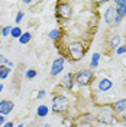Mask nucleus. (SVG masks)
<instances>
[{
	"mask_svg": "<svg viewBox=\"0 0 126 127\" xmlns=\"http://www.w3.org/2000/svg\"><path fill=\"white\" fill-rule=\"evenodd\" d=\"M74 15V3L72 1H58L55 4V16L60 23L68 22Z\"/></svg>",
	"mask_w": 126,
	"mask_h": 127,
	"instance_id": "1",
	"label": "nucleus"
},
{
	"mask_svg": "<svg viewBox=\"0 0 126 127\" xmlns=\"http://www.w3.org/2000/svg\"><path fill=\"white\" fill-rule=\"evenodd\" d=\"M96 120L99 123H102V124H107V126H110L115 121H118L115 110H113V104H106L102 110L99 111V114L96 116Z\"/></svg>",
	"mask_w": 126,
	"mask_h": 127,
	"instance_id": "2",
	"label": "nucleus"
},
{
	"mask_svg": "<svg viewBox=\"0 0 126 127\" xmlns=\"http://www.w3.org/2000/svg\"><path fill=\"white\" fill-rule=\"evenodd\" d=\"M70 98L64 94H55L52 98V111L55 114H64L70 110Z\"/></svg>",
	"mask_w": 126,
	"mask_h": 127,
	"instance_id": "3",
	"label": "nucleus"
},
{
	"mask_svg": "<svg viewBox=\"0 0 126 127\" xmlns=\"http://www.w3.org/2000/svg\"><path fill=\"white\" fill-rule=\"evenodd\" d=\"M74 81L77 82L78 87H88L93 84L94 81V72L90 68H84V69H80L74 74Z\"/></svg>",
	"mask_w": 126,
	"mask_h": 127,
	"instance_id": "4",
	"label": "nucleus"
},
{
	"mask_svg": "<svg viewBox=\"0 0 126 127\" xmlns=\"http://www.w3.org/2000/svg\"><path fill=\"white\" fill-rule=\"evenodd\" d=\"M103 17H104V22L107 25H120V22H122V16L119 15L118 9L115 7V6H112V7L106 9V12H104V15H103Z\"/></svg>",
	"mask_w": 126,
	"mask_h": 127,
	"instance_id": "5",
	"label": "nucleus"
},
{
	"mask_svg": "<svg viewBox=\"0 0 126 127\" xmlns=\"http://www.w3.org/2000/svg\"><path fill=\"white\" fill-rule=\"evenodd\" d=\"M74 74L72 72H68V74H65L61 79V84H60V88H63L65 91H71L72 90V85H74Z\"/></svg>",
	"mask_w": 126,
	"mask_h": 127,
	"instance_id": "6",
	"label": "nucleus"
},
{
	"mask_svg": "<svg viewBox=\"0 0 126 127\" xmlns=\"http://www.w3.org/2000/svg\"><path fill=\"white\" fill-rule=\"evenodd\" d=\"M64 64H65V59H64L63 56L57 58L55 61L52 62V66H51V75H52V77H57L58 74H61V72H63Z\"/></svg>",
	"mask_w": 126,
	"mask_h": 127,
	"instance_id": "7",
	"label": "nucleus"
},
{
	"mask_svg": "<svg viewBox=\"0 0 126 127\" xmlns=\"http://www.w3.org/2000/svg\"><path fill=\"white\" fill-rule=\"evenodd\" d=\"M113 88V82L109 78H100L97 82V91L99 93H107Z\"/></svg>",
	"mask_w": 126,
	"mask_h": 127,
	"instance_id": "8",
	"label": "nucleus"
},
{
	"mask_svg": "<svg viewBox=\"0 0 126 127\" xmlns=\"http://www.w3.org/2000/svg\"><path fill=\"white\" fill-rule=\"evenodd\" d=\"M15 108V104L9 100H3L0 101V116H7L10 114V111Z\"/></svg>",
	"mask_w": 126,
	"mask_h": 127,
	"instance_id": "9",
	"label": "nucleus"
},
{
	"mask_svg": "<svg viewBox=\"0 0 126 127\" xmlns=\"http://www.w3.org/2000/svg\"><path fill=\"white\" fill-rule=\"evenodd\" d=\"M113 110H115L116 117L122 116L126 111V98H122V100H118L116 103H113Z\"/></svg>",
	"mask_w": 126,
	"mask_h": 127,
	"instance_id": "10",
	"label": "nucleus"
},
{
	"mask_svg": "<svg viewBox=\"0 0 126 127\" xmlns=\"http://www.w3.org/2000/svg\"><path fill=\"white\" fill-rule=\"evenodd\" d=\"M94 119H96L94 114H91V113H84V114H80L78 117H77V121H78L80 124H90Z\"/></svg>",
	"mask_w": 126,
	"mask_h": 127,
	"instance_id": "11",
	"label": "nucleus"
},
{
	"mask_svg": "<svg viewBox=\"0 0 126 127\" xmlns=\"http://www.w3.org/2000/svg\"><path fill=\"white\" fill-rule=\"evenodd\" d=\"M115 7L118 9L119 15L122 17H126V0H118L115 1Z\"/></svg>",
	"mask_w": 126,
	"mask_h": 127,
	"instance_id": "12",
	"label": "nucleus"
},
{
	"mask_svg": "<svg viewBox=\"0 0 126 127\" xmlns=\"http://www.w3.org/2000/svg\"><path fill=\"white\" fill-rule=\"evenodd\" d=\"M100 58L102 55L99 54V52H94L93 55H91V61H90V69H94L99 66V61H100Z\"/></svg>",
	"mask_w": 126,
	"mask_h": 127,
	"instance_id": "13",
	"label": "nucleus"
},
{
	"mask_svg": "<svg viewBox=\"0 0 126 127\" xmlns=\"http://www.w3.org/2000/svg\"><path fill=\"white\" fill-rule=\"evenodd\" d=\"M120 40H122V38L119 35H113L110 38V42H109V45L112 46V49H118L120 46Z\"/></svg>",
	"mask_w": 126,
	"mask_h": 127,
	"instance_id": "14",
	"label": "nucleus"
},
{
	"mask_svg": "<svg viewBox=\"0 0 126 127\" xmlns=\"http://www.w3.org/2000/svg\"><path fill=\"white\" fill-rule=\"evenodd\" d=\"M48 113H49V108H48L45 104L38 105V108H36V114H38V117H47Z\"/></svg>",
	"mask_w": 126,
	"mask_h": 127,
	"instance_id": "15",
	"label": "nucleus"
},
{
	"mask_svg": "<svg viewBox=\"0 0 126 127\" xmlns=\"http://www.w3.org/2000/svg\"><path fill=\"white\" fill-rule=\"evenodd\" d=\"M48 36H49L51 40H54V42L57 43V42L60 40V38H61V29H52V31L49 32Z\"/></svg>",
	"mask_w": 126,
	"mask_h": 127,
	"instance_id": "16",
	"label": "nucleus"
},
{
	"mask_svg": "<svg viewBox=\"0 0 126 127\" xmlns=\"http://www.w3.org/2000/svg\"><path fill=\"white\" fill-rule=\"evenodd\" d=\"M31 40H32V33H31V32H23V35L19 38L20 45H28Z\"/></svg>",
	"mask_w": 126,
	"mask_h": 127,
	"instance_id": "17",
	"label": "nucleus"
},
{
	"mask_svg": "<svg viewBox=\"0 0 126 127\" xmlns=\"http://www.w3.org/2000/svg\"><path fill=\"white\" fill-rule=\"evenodd\" d=\"M10 72H12V68H10V66H6V65H3L1 69H0V79H6L9 75H10Z\"/></svg>",
	"mask_w": 126,
	"mask_h": 127,
	"instance_id": "18",
	"label": "nucleus"
},
{
	"mask_svg": "<svg viewBox=\"0 0 126 127\" xmlns=\"http://www.w3.org/2000/svg\"><path fill=\"white\" fill-rule=\"evenodd\" d=\"M22 35H23L22 29H20L19 26H13V29H12V32H10V36H12V38H15V39H19Z\"/></svg>",
	"mask_w": 126,
	"mask_h": 127,
	"instance_id": "19",
	"label": "nucleus"
},
{
	"mask_svg": "<svg viewBox=\"0 0 126 127\" xmlns=\"http://www.w3.org/2000/svg\"><path fill=\"white\" fill-rule=\"evenodd\" d=\"M36 75H38V72H36V69H33V68H29V69H26V72H25V78L26 79H33Z\"/></svg>",
	"mask_w": 126,
	"mask_h": 127,
	"instance_id": "20",
	"label": "nucleus"
},
{
	"mask_svg": "<svg viewBox=\"0 0 126 127\" xmlns=\"http://www.w3.org/2000/svg\"><path fill=\"white\" fill-rule=\"evenodd\" d=\"M0 65H6V66H10V68L15 66V64L12 62V61H9L7 58L4 55H1V54H0Z\"/></svg>",
	"mask_w": 126,
	"mask_h": 127,
	"instance_id": "21",
	"label": "nucleus"
},
{
	"mask_svg": "<svg viewBox=\"0 0 126 127\" xmlns=\"http://www.w3.org/2000/svg\"><path fill=\"white\" fill-rule=\"evenodd\" d=\"M12 29H13V26H4V28H1V36H4V38L9 36Z\"/></svg>",
	"mask_w": 126,
	"mask_h": 127,
	"instance_id": "22",
	"label": "nucleus"
},
{
	"mask_svg": "<svg viewBox=\"0 0 126 127\" xmlns=\"http://www.w3.org/2000/svg\"><path fill=\"white\" fill-rule=\"evenodd\" d=\"M23 16H25V13L22 12V10H19V12H17V15H16V17H15V23L16 25L20 23V22H22V19H23Z\"/></svg>",
	"mask_w": 126,
	"mask_h": 127,
	"instance_id": "23",
	"label": "nucleus"
},
{
	"mask_svg": "<svg viewBox=\"0 0 126 127\" xmlns=\"http://www.w3.org/2000/svg\"><path fill=\"white\" fill-rule=\"evenodd\" d=\"M126 54V46L123 45V46H119L118 49H116V55H125Z\"/></svg>",
	"mask_w": 126,
	"mask_h": 127,
	"instance_id": "24",
	"label": "nucleus"
},
{
	"mask_svg": "<svg viewBox=\"0 0 126 127\" xmlns=\"http://www.w3.org/2000/svg\"><path fill=\"white\" fill-rule=\"evenodd\" d=\"M45 95H47V91H45V90H41L39 93H38V95H36V98H44V97H45Z\"/></svg>",
	"mask_w": 126,
	"mask_h": 127,
	"instance_id": "25",
	"label": "nucleus"
},
{
	"mask_svg": "<svg viewBox=\"0 0 126 127\" xmlns=\"http://www.w3.org/2000/svg\"><path fill=\"white\" fill-rule=\"evenodd\" d=\"M1 127H15V123H13V121H6Z\"/></svg>",
	"mask_w": 126,
	"mask_h": 127,
	"instance_id": "26",
	"label": "nucleus"
},
{
	"mask_svg": "<svg viewBox=\"0 0 126 127\" xmlns=\"http://www.w3.org/2000/svg\"><path fill=\"white\" fill-rule=\"evenodd\" d=\"M119 121H122V123H126V111L122 114V116H119Z\"/></svg>",
	"mask_w": 126,
	"mask_h": 127,
	"instance_id": "27",
	"label": "nucleus"
},
{
	"mask_svg": "<svg viewBox=\"0 0 126 127\" xmlns=\"http://www.w3.org/2000/svg\"><path fill=\"white\" fill-rule=\"evenodd\" d=\"M4 123H6V121H4V116H0V127L3 126Z\"/></svg>",
	"mask_w": 126,
	"mask_h": 127,
	"instance_id": "28",
	"label": "nucleus"
},
{
	"mask_svg": "<svg viewBox=\"0 0 126 127\" xmlns=\"http://www.w3.org/2000/svg\"><path fill=\"white\" fill-rule=\"evenodd\" d=\"M3 88H4L3 87V84H0V94H1V91H3Z\"/></svg>",
	"mask_w": 126,
	"mask_h": 127,
	"instance_id": "29",
	"label": "nucleus"
},
{
	"mask_svg": "<svg viewBox=\"0 0 126 127\" xmlns=\"http://www.w3.org/2000/svg\"><path fill=\"white\" fill-rule=\"evenodd\" d=\"M16 127H25V124H23V123H20V124H17Z\"/></svg>",
	"mask_w": 126,
	"mask_h": 127,
	"instance_id": "30",
	"label": "nucleus"
},
{
	"mask_svg": "<svg viewBox=\"0 0 126 127\" xmlns=\"http://www.w3.org/2000/svg\"><path fill=\"white\" fill-rule=\"evenodd\" d=\"M44 127H51V124H48L47 123V124H44Z\"/></svg>",
	"mask_w": 126,
	"mask_h": 127,
	"instance_id": "31",
	"label": "nucleus"
},
{
	"mask_svg": "<svg viewBox=\"0 0 126 127\" xmlns=\"http://www.w3.org/2000/svg\"><path fill=\"white\" fill-rule=\"evenodd\" d=\"M1 66H3V65H0V69H1Z\"/></svg>",
	"mask_w": 126,
	"mask_h": 127,
	"instance_id": "32",
	"label": "nucleus"
},
{
	"mask_svg": "<svg viewBox=\"0 0 126 127\" xmlns=\"http://www.w3.org/2000/svg\"><path fill=\"white\" fill-rule=\"evenodd\" d=\"M125 40H126V36H125ZM125 46H126V45H125Z\"/></svg>",
	"mask_w": 126,
	"mask_h": 127,
	"instance_id": "33",
	"label": "nucleus"
},
{
	"mask_svg": "<svg viewBox=\"0 0 126 127\" xmlns=\"http://www.w3.org/2000/svg\"><path fill=\"white\" fill-rule=\"evenodd\" d=\"M125 82H126V79H125Z\"/></svg>",
	"mask_w": 126,
	"mask_h": 127,
	"instance_id": "34",
	"label": "nucleus"
}]
</instances>
